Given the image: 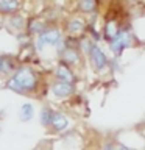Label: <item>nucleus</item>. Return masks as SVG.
Here are the masks:
<instances>
[{
	"label": "nucleus",
	"mask_w": 145,
	"mask_h": 150,
	"mask_svg": "<svg viewBox=\"0 0 145 150\" xmlns=\"http://www.w3.org/2000/svg\"><path fill=\"white\" fill-rule=\"evenodd\" d=\"M77 8L80 9L81 13H94L95 11V8H97V3H95V0H78L77 2Z\"/></svg>",
	"instance_id": "ddd939ff"
},
{
	"label": "nucleus",
	"mask_w": 145,
	"mask_h": 150,
	"mask_svg": "<svg viewBox=\"0 0 145 150\" xmlns=\"http://www.w3.org/2000/svg\"><path fill=\"white\" fill-rule=\"evenodd\" d=\"M25 22L27 21L20 16V14L13 13V16H9V19H8V27L13 28V30H16V31H22L23 28H25Z\"/></svg>",
	"instance_id": "9b49d317"
},
{
	"label": "nucleus",
	"mask_w": 145,
	"mask_h": 150,
	"mask_svg": "<svg viewBox=\"0 0 145 150\" xmlns=\"http://www.w3.org/2000/svg\"><path fill=\"white\" fill-rule=\"evenodd\" d=\"M51 92H53V96L59 97V98H65V97H70L75 92V86H73V83L58 81L56 80V83H53V86H51Z\"/></svg>",
	"instance_id": "39448f33"
},
{
	"label": "nucleus",
	"mask_w": 145,
	"mask_h": 150,
	"mask_svg": "<svg viewBox=\"0 0 145 150\" xmlns=\"http://www.w3.org/2000/svg\"><path fill=\"white\" fill-rule=\"evenodd\" d=\"M16 69V61L9 55H0V75H9Z\"/></svg>",
	"instance_id": "0eeeda50"
},
{
	"label": "nucleus",
	"mask_w": 145,
	"mask_h": 150,
	"mask_svg": "<svg viewBox=\"0 0 145 150\" xmlns=\"http://www.w3.org/2000/svg\"><path fill=\"white\" fill-rule=\"evenodd\" d=\"M39 83L37 74L33 70L30 66H20L16 67L14 72L11 74V77L6 81V88L13 92L17 94H25L30 91H34Z\"/></svg>",
	"instance_id": "f257e3e1"
},
{
	"label": "nucleus",
	"mask_w": 145,
	"mask_h": 150,
	"mask_svg": "<svg viewBox=\"0 0 145 150\" xmlns=\"http://www.w3.org/2000/svg\"><path fill=\"white\" fill-rule=\"evenodd\" d=\"M63 41V35L58 28H44L39 35H37L34 45L37 52H42L45 47H56L59 42Z\"/></svg>",
	"instance_id": "f03ea898"
},
{
	"label": "nucleus",
	"mask_w": 145,
	"mask_h": 150,
	"mask_svg": "<svg viewBox=\"0 0 145 150\" xmlns=\"http://www.w3.org/2000/svg\"><path fill=\"white\" fill-rule=\"evenodd\" d=\"M112 150H131V149H128L126 145H122V144H119V145H114V147H112Z\"/></svg>",
	"instance_id": "dca6fc26"
},
{
	"label": "nucleus",
	"mask_w": 145,
	"mask_h": 150,
	"mask_svg": "<svg viewBox=\"0 0 145 150\" xmlns=\"http://www.w3.org/2000/svg\"><path fill=\"white\" fill-rule=\"evenodd\" d=\"M50 125L53 127L56 131H61V130H65L69 125V119L65 117L63 112H58V111H53L51 112V119H50Z\"/></svg>",
	"instance_id": "6e6552de"
},
{
	"label": "nucleus",
	"mask_w": 145,
	"mask_h": 150,
	"mask_svg": "<svg viewBox=\"0 0 145 150\" xmlns=\"http://www.w3.org/2000/svg\"><path fill=\"white\" fill-rule=\"evenodd\" d=\"M27 23V35L30 36V35H39V33L45 28L44 25V22L41 21V19H30Z\"/></svg>",
	"instance_id": "9d476101"
},
{
	"label": "nucleus",
	"mask_w": 145,
	"mask_h": 150,
	"mask_svg": "<svg viewBox=\"0 0 145 150\" xmlns=\"http://www.w3.org/2000/svg\"><path fill=\"white\" fill-rule=\"evenodd\" d=\"M51 111L50 108H44V110L41 111V122L42 125H50V119H51Z\"/></svg>",
	"instance_id": "2eb2a0df"
},
{
	"label": "nucleus",
	"mask_w": 145,
	"mask_h": 150,
	"mask_svg": "<svg viewBox=\"0 0 145 150\" xmlns=\"http://www.w3.org/2000/svg\"><path fill=\"white\" fill-rule=\"evenodd\" d=\"M84 30H86V25H84V22L81 21V19L73 17V19H70V21L67 22L69 35H80V33H83Z\"/></svg>",
	"instance_id": "1a4fd4ad"
},
{
	"label": "nucleus",
	"mask_w": 145,
	"mask_h": 150,
	"mask_svg": "<svg viewBox=\"0 0 145 150\" xmlns=\"http://www.w3.org/2000/svg\"><path fill=\"white\" fill-rule=\"evenodd\" d=\"M34 116V108H33L31 103H23L20 106V120L28 122L31 120V117Z\"/></svg>",
	"instance_id": "4468645a"
},
{
	"label": "nucleus",
	"mask_w": 145,
	"mask_h": 150,
	"mask_svg": "<svg viewBox=\"0 0 145 150\" xmlns=\"http://www.w3.org/2000/svg\"><path fill=\"white\" fill-rule=\"evenodd\" d=\"M55 77L58 81H67V83H73L75 81V74L72 72L70 66L64 64V63H59L55 69Z\"/></svg>",
	"instance_id": "423d86ee"
},
{
	"label": "nucleus",
	"mask_w": 145,
	"mask_h": 150,
	"mask_svg": "<svg viewBox=\"0 0 145 150\" xmlns=\"http://www.w3.org/2000/svg\"><path fill=\"white\" fill-rule=\"evenodd\" d=\"M131 39L133 38H131V33L128 30H119L111 41H108L109 50L114 53V56H120L122 52L131 45Z\"/></svg>",
	"instance_id": "7ed1b4c3"
},
{
	"label": "nucleus",
	"mask_w": 145,
	"mask_h": 150,
	"mask_svg": "<svg viewBox=\"0 0 145 150\" xmlns=\"http://www.w3.org/2000/svg\"><path fill=\"white\" fill-rule=\"evenodd\" d=\"M87 56H89L91 64L94 66V69H95L97 72L105 70L108 67V64H109L106 53L100 49V45H98L97 42H94V44L91 45V49H89V52H87Z\"/></svg>",
	"instance_id": "20e7f679"
},
{
	"label": "nucleus",
	"mask_w": 145,
	"mask_h": 150,
	"mask_svg": "<svg viewBox=\"0 0 145 150\" xmlns=\"http://www.w3.org/2000/svg\"><path fill=\"white\" fill-rule=\"evenodd\" d=\"M19 6H20L19 0H0V11L2 13L13 14L19 9Z\"/></svg>",
	"instance_id": "f8f14e48"
}]
</instances>
